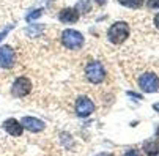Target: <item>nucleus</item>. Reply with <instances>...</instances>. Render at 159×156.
Wrapping results in <instances>:
<instances>
[{
  "label": "nucleus",
  "mask_w": 159,
  "mask_h": 156,
  "mask_svg": "<svg viewBox=\"0 0 159 156\" xmlns=\"http://www.w3.org/2000/svg\"><path fill=\"white\" fill-rule=\"evenodd\" d=\"M129 36V25L126 22H115L113 25H110L107 32V38L113 44H121L128 39Z\"/></svg>",
  "instance_id": "obj_1"
},
{
  "label": "nucleus",
  "mask_w": 159,
  "mask_h": 156,
  "mask_svg": "<svg viewBox=\"0 0 159 156\" xmlns=\"http://www.w3.org/2000/svg\"><path fill=\"white\" fill-rule=\"evenodd\" d=\"M61 43H63L65 48L71 49V51H76V49H79L82 44H84V36L77 30L68 29V30H65L61 33Z\"/></svg>",
  "instance_id": "obj_2"
},
{
  "label": "nucleus",
  "mask_w": 159,
  "mask_h": 156,
  "mask_svg": "<svg viewBox=\"0 0 159 156\" xmlns=\"http://www.w3.org/2000/svg\"><path fill=\"white\" fill-rule=\"evenodd\" d=\"M85 76L90 82L93 84H101L106 77V70L99 62H90L85 68Z\"/></svg>",
  "instance_id": "obj_3"
},
{
  "label": "nucleus",
  "mask_w": 159,
  "mask_h": 156,
  "mask_svg": "<svg viewBox=\"0 0 159 156\" xmlns=\"http://www.w3.org/2000/svg\"><path fill=\"white\" fill-rule=\"evenodd\" d=\"M139 87L147 93H154L159 88V79H157V76H154L151 73L143 74L139 77Z\"/></svg>",
  "instance_id": "obj_4"
},
{
  "label": "nucleus",
  "mask_w": 159,
  "mask_h": 156,
  "mask_svg": "<svg viewBox=\"0 0 159 156\" xmlns=\"http://www.w3.org/2000/svg\"><path fill=\"white\" fill-rule=\"evenodd\" d=\"M32 90V82L29 77H17L13 84V95L17 98H24Z\"/></svg>",
  "instance_id": "obj_5"
},
{
  "label": "nucleus",
  "mask_w": 159,
  "mask_h": 156,
  "mask_svg": "<svg viewBox=\"0 0 159 156\" xmlns=\"http://www.w3.org/2000/svg\"><path fill=\"white\" fill-rule=\"evenodd\" d=\"M16 62V52L13 51V48L10 46H3L0 48V66L5 70H10L14 66Z\"/></svg>",
  "instance_id": "obj_6"
},
{
  "label": "nucleus",
  "mask_w": 159,
  "mask_h": 156,
  "mask_svg": "<svg viewBox=\"0 0 159 156\" xmlns=\"http://www.w3.org/2000/svg\"><path fill=\"white\" fill-rule=\"evenodd\" d=\"M93 109H95L93 101L90 98H87V96H80L76 103V114L79 117H88L93 112Z\"/></svg>",
  "instance_id": "obj_7"
},
{
  "label": "nucleus",
  "mask_w": 159,
  "mask_h": 156,
  "mask_svg": "<svg viewBox=\"0 0 159 156\" xmlns=\"http://www.w3.org/2000/svg\"><path fill=\"white\" fill-rule=\"evenodd\" d=\"M20 125L24 126L25 129H29V131H32V132H38V131H43L44 129V122H41V120H38V118H35V117H24L20 120Z\"/></svg>",
  "instance_id": "obj_8"
},
{
  "label": "nucleus",
  "mask_w": 159,
  "mask_h": 156,
  "mask_svg": "<svg viewBox=\"0 0 159 156\" xmlns=\"http://www.w3.org/2000/svg\"><path fill=\"white\" fill-rule=\"evenodd\" d=\"M3 128H5L7 132H10V134L14 136V137L20 136L22 131H24V126L20 125V122H17V120H14V118H8V120L3 123Z\"/></svg>",
  "instance_id": "obj_9"
},
{
  "label": "nucleus",
  "mask_w": 159,
  "mask_h": 156,
  "mask_svg": "<svg viewBox=\"0 0 159 156\" xmlns=\"http://www.w3.org/2000/svg\"><path fill=\"white\" fill-rule=\"evenodd\" d=\"M79 19V13L74 8H65L60 11V21L63 24H74Z\"/></svg>",
  "instance_id": "obj_10"
},
{
  "label": "nucleus",
  "mask_w": 159,
  "mask_h": 156,
  "mask_svg": "<svg viewBox=\"0 0 159 156\" xmlns=\"http://www.w3.org/2000/svg\"><path fill=\"white\" fill-rule=\"evenodd\" d=\"M143 150L148 156H159V144L156 140H150L143 145Z\"/></svg>",
  "instance_id": "obj_11"
},
{
  "label": "nucleus",
  "mask_w": 159,
  "mask_h": 156,
  "mask_svg": "<svg viewBox=\"0 0 159 156\" xmlns=\"http://www.w3.org/2000/svg\"><path fill=\"white\" fill-rule=\"evenodd\" d=\"M120 3L125 5V7H129V8H140L143 5V0H120Z\"/></svg>",
  "instance_id": "obj_12"
},
{
  "label": "nucleus",
  "mask_w": 159,
  "mask_h": 156,
  "mask_svg": "<svg viewBox=\"0 0 159 156\" xmlns=\"http://www.w3.org/2000/svg\"><path fill=\"white\" fill-rule=\"evenodd\" d=\"M43 14V10H35V11H32L29 16H27V21H32V19H36V17H39Z\"/></svg>",
  "instance_id": "obj_13"
},
{
  "label": "nucleus",
  "mask_w": 159,
  "mask_h": 156,
  "mask_svg": "<svg viewBox=\"0 0 159 156\" xmlns=\"http://www.w3.org/2000/svg\"><path fill=\"white\" fill-rule=\"evenodd\" d=\"M150 8H159V0H148Z\"/></svg>",
  "instance_id": "obj_14"
},
{
  "label": "nucleus",
  "mask_w": 159,
  "mask_h": 156,
  "mask_svg": "<svg viewBox=\"0 0 159 156\" xmlns=\"http://www.w3.org/2000/svg\"><path fill=\"white\" fill-rule=\"evenodd\" d=\"M125 156H140L137 151H135V150H129V151H126L125 153Z\"/></svg>",
  "instance_id": "obj_15"
},
{
  "label": "nucleus",
  "mask_w": 159,
  "mask_h": 156,
  "mask_svg": "<svg viewBox=\"0 0 159 156\" xmlns=\"http://www.w3.org/2000/svg\"><path fill=\"white\" fill-rule=\"evenodd\" d=\"M10 30H11V27H8V29H7V30H3V32H0V41H2V39L7 36V33H8Z\"/></svg>",
  "instance_id": "obj_16"
},
{
  "label": "nucleus",
  "mask_w": 159,
  "mask_h": 156,
  "mask_svg": "<svg viewBox=\"0 0 159 156\" xmlns=\"http://www.w3.org/2000/svg\"><path fill=\"white\" fill-rule=\"evenodd\" d=\"M154 25H156V29H159V13H157L156 17H154Z\"/></svg>",
  "instance_id": "obj_17"
},
{
  "label": "nucleus",
  "mask_w": 159,
  "mask_h": 156,
  "mask_svg": "<svg viewBox=\"0 0 159 156\" xmlns=\"http://www.w3.org/2000/svg\"><path fill=\"white\" fill-rule=\"evenodd\" d=\"M153 109H154V110H159V104H154V106H153Z\"/></svg>",
  "instance_id": "obj_18"
},
{
  "label": "nucleus",
  "mask_w": 159,
  "mask_h": 156,
  "mask_svg": "<svg viewBox=\"0 0 159 156\" xmlns=\"http://www.w3.org/2000/svg\"><path fill=\"white\" fill-rule=\"evenodd\" d=\"M98 156H112V154H109V153H101V154H98Z\"/></svg>",
  "instance_id": "obj_19"
},
{
  "label": "nucleus",
  "mask_w": 159,
  "mask_h": 156,
  "mask_svg": "<svg viewBox=\"0 0 159 156\" xmlns=\"http://www.w3.org/2000/svg\"><path fill=\"white\" fill-rule=\"evenodd\" d=\"M157 136H159V131H157Z\"/></svg>",
  "instance_id": "obj_20"
}]
</instances>
